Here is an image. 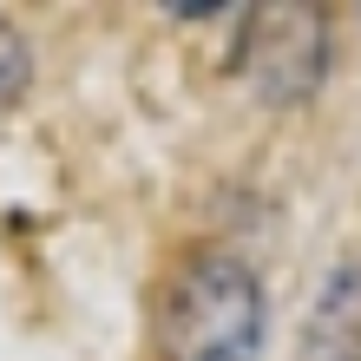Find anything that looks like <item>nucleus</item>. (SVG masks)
Returning <instances> with one entry per match:
<instances>
[{
  "label": "nucleus",
  "instance_id": "nucleus-3",
  "mask_svg": "<svg viewBox=\"0 0 361 361\" xmlns=\"http://www.w3.org/2000/svg\"><path fill=\"white\" fill-rule=\"evenodd\" d=\"M315 361H361V269H342L315 309V335H309Z\"/></svg>",
  "mask_w": 361,
  "mask_h": 361
},
{
  "label": "nucleus",
  "instance_id": "nucleus-2",
  "mask_svg": "<svg viewBox=\"0 0 361 361\" xmlns=\"http://www.w3.org/2000/svg\"><path fill=\"white\" fill-rule=\"evenodd\" d=\"M263 20H269V27L250 33V53H269V47H276V59H263L257 79H263L269 92H309V79L322 73V66L295 59V39H315V33H322V13H309V7H276V13H263Z\"/></svg>",
  "mask_w": 361,
  "mask_h": 361
},
{
  "label": "nucleus",
  "instance_id": "nucleus-1",
  "mask_svg": "<svg viewBox=\"0 0 361 361\" xmlns=\"http://www.w3.org/2000/svg\"><path fill=\"white\" fill-rule=\"evenodd\" d=\"M158 342L171 361H250L263 342L257 269L224 250L190 257L158 302Z\"/></svg>",
  "mask_w": 361,
  "mask_h": 361
}]
</instances>
